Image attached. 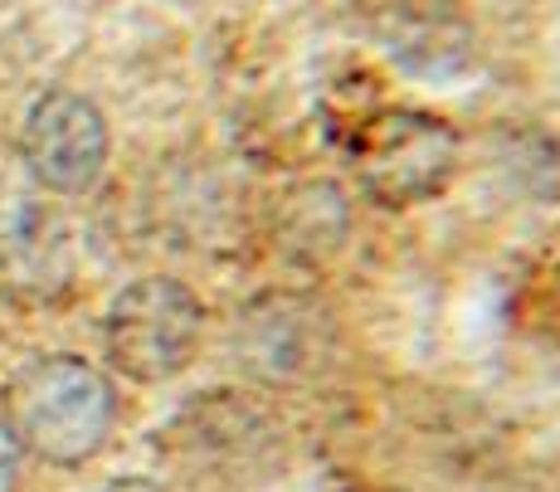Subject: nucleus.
<instances>
[{
    "mask_svg": "<svg viewBox=\"0 0 560 492\" xmlns=\"http://www.w3.org/2000/svg\"><path fill=\"white\" fill-rule=\"evenodd\" d=\"M20 156H25V171L35 176L39 190L89 196L103 180L107 156H113L103 108L69 89L39 93L35 108L25 113V127H20Z\"/></svg>",
    "mask_w": 560,
    "mask_h": 492,
    "instance_id": "39448f33",
    "label": "nucleus"
},
{
    "mask_svg": "<svg viewBox=\"0 0 560 492\" xmlns=\"http://www.w3.org/2000/svg\"><path fill=\"white\" fill-rule=\"evenodd\" d=\"M205 337V307L180 278L147 273L132 278L122 293L107 303L103 317V347L107 361L127 380H171L196 361Z\"/></svg>",
    "mask_w": 560,
    "mask_h": 492,
    "instance_id": "7ed1b4c3",
    "label": "nucleus"
},
{
    "mask_svg": "<svg viewBox=\"0 0 560 492\" xmlns=\"http://www.w3.org/2000/svg\"><path fill=\"white\" fill-rule=\"evenodd\" d=\"M10 434L45 464L79 468L103 454L117 430V390L83 356H39L5 385Z\"/></svg>",
    "mask_w": 560,
    "mask_h": 492,
    "instance_id": "f03ea898",
    "label": "nucleus"
},
{
    "mask_svg": "<svg viewBox=\"0 0 560 492\" xmlns=\"http://www.w3.org/2000/svg\"><path fill=\"white\" fill-rule=\"evenodd\" d=\"M351 166L371 200L390 210L434 200L458 171V137L444 117L381 108L351 137Z\"/></svg>",
    "mask_w": 560,
    "mask_h": 492,
    "instance_id": "20e7f679",
    "label": "nucleus"
},
{
    "mask_svg": "<svg viewBox=\"0 0 560 492\" xmlns=\"http://www.w3.org/2000/svg\"><path fill=\"white\" fill-rule=\"evenodd\" d=\"M103 492H161L152 478H117V483H107Z\"/></svg>",
    "mask_w": 560,
    "mask_h": 492,
    "instance_id": "1a4fd4ad",
    "label": "nucleus"
},
{
    "mask_svg": "<svg viewBox=\"0 0 560 492\" xmlns=\"http://www.w3.org/2000/svg\"><path fill=\"white\" fill-rule=\"evenodd\" d=\"M20 468H25V448L10 434V424L0 420V492H20Z\"/></svg>",
    "mask_w": 560,
    "mask_h": 492,
    "instance_id": "6e6552de",
    "label": "nucleus"
},
{
    "mask_svg": "<svg viewBox=\"0 0 560 492\" xmlns=\"http://www.w3.org/2000/svg\"><path fill=\"white\" fill-rule=\"evenodd\" d=\"M73 273H79V249H73V230L59 210L39 206V200L0 210V297L49 307L69 297Z\"/></svg>",
    "mask_w": 560,
    "mask_h": 492,
    "instance_id": "423d86ee",
    "label": "nucleus"
},
{
    "mask_svg": "<svg viewBox=\"0 0 560 492\" xmlns=\"http://www.w3.org/2000/svg\"><path fill=\"white\" fill-rule=\"evenodd\" d=\"M244 371L273 385H298L327 361V317L303 297H264L240 327Z\"/></svg>",
    "mask_w": 560,
    "mask_h": 492,
    "instance_id": "0eeeda50",
    "label": "nucleus"
},
{
    "mask_svg": "<svg viewBox=\"0 0 560 492\" xmlns=\"http://www.w3.org/2000/svg\"><path fill=\"white\" fill-rule=\"evenodd\" d=\"M156 454L186 492H249L283 464V424L254 395L210 390L171 414Z\"/></svg>",
    "mask_w": 560,
    "mask_h": 492,
    "instance_id": "f257e3e1",
    "label": "nucleus"
}]
</instances>
